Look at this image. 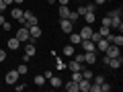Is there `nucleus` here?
<instances>
[{
    "label": "nucleus",
    "instance_id": "20",
    "mask_svg": "<svg viewBox=\"0 0 123 92\" xmlns=\"http://www.w3.org/2000/svg\"><path fill=\"white\" fill-rule=\"evenodd\" d=\"M10 14H12V18H17V21H21V18H23V10L21 8H12V12H10Z\"/></svg>",
    "mask_w": 123,
    "mask_h": 92
},
{
    "label": "nucleus",
    "instance_id": "36",
    "mask_svg": "<svg viewBox=\"0 0 123 92\" xmlns=\"http://www.w3.org/2000/svg\"><path fill=\"white\" fill-rule=\"evenodd\" d=\"M14 90H17V92H23V90H25V84H18V86H14Z\"/></svg>",
    "mask_w": 123,
    "mask_h": 92
},
{
    "label": "nucleus",
    "instance_id": "17",
    "mask_svg": "<svg viewBox=\"0 0 123 92\" xmlns=\"http://www.w3.org/2000/svg\"><path fill=\"white\" fill-rule=\"evenodd\" d=\"M68 14H70L68 4H62V6H60V18H68Z\"/></svg>",
    "mask_w": 123,
    "mask_h": 92
},
{
    "label": "nucleus",
    "instance_id": "35",
    "mask_svg": "<svg viewBox=\"0 0 123 92\" xmlns=\"http://www.w3.org/2000/svg\"><path fill=\"white\" fill-rule=\"evenodd\" d=\"M0 27H4V31H10V23H8V21H4Z\"/></svg>",
    "mask_w": 123,
    "mask_h": 92
},
{
    "label": "nucleus",
    "instance_id": "18",
    "mask_svg": "<svg viewBox=\"0 0 123 92\" xmlns=\"http://www.w3.org/2000/svg\"><path fill=\"white\" fill-rule=\"evenodd\" d=\"M64 88H66L68 92H76V90H78V82H74V80H72V82H68Z\"/></svg>",
    "mask_w": 123,
    "mask_h": 92
},
{
    "label": "nucleus",
    "instance_id": "38",
    "mask_svg": "<svg viewBox=\"0 0 123 92\" xmlns=\"http://www.w3.org/2000/svg\"><path fill=\"white\" fill-rule=\"evenodd\" d=\"M94 4H97V6L98 4H105V0H94Z\"/></svg>",
    "mask_w": 123,
    "mask_h": 92
},
{
    "label": "nucleus",
    "instance_id": "1",
    "mask_svg": "<svg viewBox=\"0 0 123 92\" xmlns=\"http://www.w3.org/2000/svg\"><path fill=\"white\" fill-rule=\"evenodd\" d=\"M29 37H31V35H29V29H27V25H23L21 29L17 31V39L21 41V43H27V41H29Z\"/></svg>",
    "mask_w": 123,
    "mask_h": 92
},
{
    "label": "nucleus",
    "instance_id": "15",
    "mask_svg": "<svg viewBox=\"0 0 123 92\" xmlns=\"http://www.w3.org/2000/svg\"><path fill=\"white\" fill-rule=\"evenodd\" d=\"M80 41H82L80 33H70V43L72 45H80Z\"/></svg>",
    "mask_w": 123,
    "mask_h": 92
},
{
    "label": "nucleus",
    "instance_id": "13",
    "mask_svg": "<svg viewBox=\"0 0 123 92\" xmlns=\"http://www.w3.org/2000/svg\"><path fill=\"white\" fill-rule=\"evenodd\" d=\"M33 53H35V45H33V43H29V41H27V43H25V55L33 57Z\"/></svg>",
    "mask_w": 123,
    "mask_h": 92
},
{
    "label": "nucleus",
    "instance_id": "16",
    "mask_svg": "<svg viewBox=\"0 0 123 92\" xmlns=\"http://www.w3.org/2000/svg\"><path fill=\"white\" fill-rule=\"evenodd\" d=\"M74 53H76V49H74V45H72V43L64 47V55H66V57H72Z\"/></svg>",
    "mask_w": 123,
    "mask_h": 92
},
{
    "label": "nucleus",
    "instance_id": "14",
    "mask_svg": "<svg viewBox=\"0 0 123 92\" xmlns=\"http://www.w3.org/2000/svg\"><path fill=\"white\" fill-rule=\"evenodd\" d=\"M109 45H111V43H109V41L105 39V37H103V39H101V41L97 43V49H98V51H103V53H105V49L109 47Z\"/></svg>",
    "mask_w": 123,
    "mask_h": 92
},
{
    "label": "nucleus",
    "instance_id": "41",
    "mask_svg": "<svg viewBox=\"0 0 123 92\" xmlns=\"http://www.w3.org/2000/svg\"><path fill=\"white\" fill-rule=\"evenodd\" d=\"M47 2H49V4H55V2H57V0H47Z\"/></svg>",
    "mask_w": 123,
    "mask_h": 92
},
{
    "label": "nucleus",
    "instance_id": "4",
    "mask_svg": "<svg viewBox=\"0 0 123 92\" xmlns=\"http://www.w3.org/2000/svg\"><path fill=\"white\" fill-rule=\"evenodd\" d=\"M107 66H111L113 70H119V68L123 66V59H121V55H117V57H109V61H107Z\"/></svg>",
    "mask_w": 123,
    "mask_h": 92
},
{
    "label": "nucleus",
    "instance_id": "25",
    "mask_svg": "<svg viewBox=\"0 0 123 92\" xmlns=\"http://www.w3.org/2000/svg\"><path fill=\"white\" fill-rule=\"evenodd\" d=\"M35 84H37V86H43V84H45V76H43V74L35 76Z\"/></svg>",
    "mask_w": 123,
    "mask_h": 92
},
{
    "label": "nucleus",
    "instance_id": "22",
    "mask_svg": "<svg viewBox=\"0 0 123 92\" xmlns=\"http://www.w3.org/2000/svg\"><path fill=\"white\" fill-rule=\"evenodd\" d=\"M101 39H103V37H101V33H94V31H92V35H90V41H92V43L97 45Z\"/></svg>",
    "mask_w": 123,
    "mask_h": 92
},
{
    "label": "nucleus",
    "instance_id": "5",
    "mask_svg": "<svg viewBox=\"0 0 123 92\" xmlns=\"http://www.w3.org/2000/svg\"><path fill=\"white\" fill-rule=\"evenodd\" d=\"M111 31H119L121 33V29H123V23H121V17H115V18H111Z\"/></svg>",
    "mask_w": 123,
    "mask_h": 92
},
{
    "label": "nucleus",
    "instance_id": "40",
    "mask_svg": "<svg viewBox=\"0 0 123 92\" xmlns=\"http://www.w3.org/2000/svg\"><path fill=\"white\" fill-rule=\"evenodd\" d=\"M57 2H60V4H68V2H70V0H57Z\"/></svg>",
    "mask_w": 123,
    "mask_h": 92
},
{
    "label": "nucleus",
    "instance_id": "29",
    "mask_svg": "<svg viewBox=\"0 0 123 92\" xmlns=\"http://www.w3.org/2000/svg\"><path fill=\"white\" fill-rule=\"evenodd\" d=\"M84 17H86V25H90V23H94V12H86Z\"/></svg>",
    "mask_w": 123,
    "mask_h": 92
},
{
    "label": "nucleus",
    "instance_id": "28",
    "mask_svg": "<svg viewBox=\"0 0 123 92\" xmlns=\"http://www.w3.org/2000/svg\"><path fill=\"white\" fill-rule=\"evenodd\" d=\"M72 80L74 82H80L82 80V72H72Z\"/></svg>",
    "mask_w": 123,
    "mask_h": 92
},
{
    "label": "nucleus",
    "instance_id": "10",
    "mask_svg": "<svg viewBox=\"0 0 123 92\" xmlns=\"http://www.w3.org/2000/svg\"><path fill=\"white\" fill-rule=\"evenodd\" d=\"M90 80H86V78H82V80H80V82H78V90H82V92H88V90H90Z\"/></svg>",
    "mask_w": 123,
    "mask_h": 92
},
{
    "label": "nucleus",
    "instance_id": "12",
    "mask_svg": "<svg viewBox=\"0 0 123 92\" xmlns=\"http://www.w3.org/2000/svg\"><path fill=\"white\" fill-rule=\"evenodd\" d=\"M90 35H92V29H90V25H86L82 31H80V37H82V39H90Z\"/></svg>",
    "mask_w": 123,
    "mask_h": 92
},
{
    "label": "nucleus",
    "instance_id": "42",
    "mask_svg": "<svg viewBox=\"0 0 123 92\" xmlns=\"http://www.w3.org/2000/svg\"><path fill=\"white\" fill-rule=\"evenodd\" d=\"M2 23H4V17H2V14H0V25H2Z\"/></svg>",
    "mask_w": 123,
    "mask_h": 92
},
{
    "label": "nucleus",
    "instance_id": "31",
    "mask_svg": "<svg viewBox=\"0 0 123 92\" xmlns=\"http://www.w3.org/2000/svg\"><path fill=\"white\" fill-rule=\"evenodd\" d=\"M84 8H86V12H94L97 10V4H86Z\"/></svg>",
    "mask_w": 123,
    "mask_h": 92
},
{
    "label": "nucleus",
    "instance_id": "46",
    "mask_svg": "<svg viewBox=\"0 0 123 92\" xmlns=\"http://www.w3.org/2000/svg\"><path fill=\"white\" fill-rule=\"evenodd\" d=\"M78 2H80V0H78Z\"/></svg>",
    "mask_w": 123,
    "mask_h": 92
},
{
    "label": "nucleus",
    "instance_id": "43",
    "mask_svg": "<svg viewBox=\"0 0 123 92\" xmlns=\"http://www.w3.org/2000/svg\"><path fill=\"white\" fill-rule=\"evenodd\" d=\"M14 2H17V4H21V2H23V0H14Z\"/></svg>",
    "mask_w": 123,
    "mask_h": 92
},
{
    "label": "nucleus",
    "instance_id": "45",
    "mask_svg": "<svg viewBox=\"0 0 123 92\" xmlns=\"http://www.w3.org/2000/svg\"><path fill=\"white\" fill-rule=\"evenodd\" d=\"M0 4H2V0H0Z\"/></svg>",
    "mask_w": 123,
    "mask_h": 92
},
{
    "label": "nucleus",
    "instance_id": "24",
    "mask_svg": "<svg viewBox=\"0 0 123 92\" xmlns=\"http://www.w3.org/2000/svg\"><path fill=\"white\" fill-rule=\"evenodd\" d=\"M17 72H18V76H25V74H27V72H29V68H27V66H25V63H21V66H18V68H17Z\"/></svg>",
    "mask_w": 123,
    "mask_h": 92
},
{
    "label": "nucleus",
    "instance_id": "37",
    "mask_svg": "<svg viewBox=\"0 0 123 92\" xmlns=\"http://www.w3.org/2000/svg\"><path fill=\"white\" fill-rule=\"evenodd\" d=\"M4 57H6V53L2 51V49H0V61H4Z\"/></svg>",
    "mask_w": 123,
    "mask_h": 92
},
{
    "label": "nucleus",
    "instance_id": "21",
    "mask_svg": "<svg viewBox=\"0 0 123 92\" xmlns=\"http://www.w3.org/2000/svg\"><path fill=\"white\" fill-rule=\"evenodd\" d=\"M49 82H51V86H53V88H57V86H62V80L57 78V76H51V78H49Z\"/></svg>",
    "mask_w": 123,
    "mask_h": 92
},
{
    "label": "nucleus",
    "instance_id": "6",
    "mask_svg": "<svg viewBox=\"0 0 123 92\" xmlns=\"http://www.w3.org/2000/svg\"><path fill=\"white\" fill-rule=\"evenodd\" d=\"M80 45H82L84 51H97V45L92 43L90 39H82V41H80Z\"/></svg>",
    "mask_w": 123,
    "mask_h": 92
},
{
    "label": "nucleus",
    "instance_id": "26",
    "mask_svg": "<svg viewBox=\"0 0 123 92\" xmlns=\"http://www.w3.org/2000/svg\"><path fill=\"white\" fill-rule=\"evenodd\" d=\"M78 17H80V14L76 12V10H70V14H68V21H72V23H74V21H78Z\"/></svg>",
    "mask_w": 123,
    "mask_h": 92
},
{
    "label": "nucleus",
    "instance_id": "9",
    "mask_svg": "<svg viewBox=\"0 0 123 92\" xmlns=\"http://www.w3.org/2000/svg\"><path fill=\"white\" fill-rule=\"evenodd\" d=\"M60 27L64 33H72V21H68V18H62L60 21Z\"/></svg>",
    "mask_w": 123,
    "mask_h": 92
},
{
    "label": "nucleus",
    "instance_id": "2",
    "mask_svg": "<svg viewBox=\"0 0 123 92\" xmlns=\"http://www.w3.org/2000/svg\"><path fill=\"white\" fill-rule=\"evenodd\" d=\"M23 21H25V25L29 27V25H37V17L31 10H23Z\"/></svg>",
    "mask_w": 123,
    "mask_h": 92
},
{
    "label": "nucleus",
    "instance_id": "39",
    "mask_svg": "<svg viewBox=\"0 0 123 92\" xmlns=\"http://www.w3.org/2000/svg\"><path fill=\"white\" fill-rule=\"evenodd\" d=\"M2 2H4V4H6V6H8V4H12L14 0H2Z\"/></svg>",
    "mask_w": 123,
    "mask_h": 92
},
{
    "label": "nucleus",
    "instance_id": "30",
    "mask_svg": "<svg viewBox=\"0 0 123 92\" xmlns=\"http://www.w3.org/2000/svg\"><path fill=\"white\" fill-rule=\"evenodd\" d=\"M109 17H111V18H115V17H121V6H119V8H115L113 12L109 14Z\"/></svg>",
    "mask_w": 123,
    "mask_h": 92
},
{
    "label": "nucleus",
    "instance_id": "34",
    "mask_svg": "<svg viewBox=\"0 0 123 92\" xmlns=\"http://www.w3.org/2000/svg\"><path fill=\"white\" fill-rule=\"evenodd\" d=\"M111 90V86H109V84H105V82H103L101 84V92H109Z\"/></svg>",
    "mask_w": 123,
    "mask_h": 92
},
{
    "label": "nucleus",
    "instance_id": "23",
    "mask_svg": "<svg viewBox=\"0 0 123 92\" xmlns=\"http://www.w3.org/2000/svg\"><path fill=\"white\" fill-rule=\"evenodd\" d=\"M98 33H101V37H107V35H111V27H105V25H103Z\"/></svg>",
    "mask_w": 123,
    "mask_h": 92
},
{
    "label": "nucleus",
    "instance_id": "11",
    "mask_svg": "<svg viewBox=\"0 0 123 92\" xmlns=\"http://www.w3.org/2000/svg\"><path fill=\"white\" fill-rule=\"evenodd\" d=\"M27 29H29V35H31V37H37V39L41 37V29H39L37 25H29Z\"/></svg>",
    "mask_w": 123,
    "mask_h": 92
},
{
    "label": "nucleus",
    "instance_id": "33",
    "mask_svg": "<svg viewBox=\"0 0 123 92\" xmlns=\"http://www.w3.org/2000/svg\"><path fill=\"white\" fill-rule=\"evenodd\" d=\"M101 23H103V25H105V27H109V25H111V17H109V14H107V17H105V18H103V21H101Z\"/></svg>",
    "mask_w": 123,
    "mask_h": 92
},
{
    "label": "nucleus",
    "instance_id": "3",
    "mask_svg": "<svg viewBox=\"0 0 123 92\" xmlns=\"http://www.w3.org/2000/svg\"><path fill=\"white\" fill-rule=\"evenodd\" d=\"M17 80H18V72H17V70L6 72V76H4V82H6V84H17Z\"/></svg>",
    "mask_w": 123,
    "mask_h": 92
},
{
    "label": "nucleus",
    "instance_id": "19",
    "mask_svg": "<svg viewBox=\"0 0 123 92\" xmlns=\"http://www.w3.org/2000/svg\"><path fill=\"white\" fill-rule=\"evenodd\" d=\"M18 45H21V41H18L17 37H12V39H8V49H18Z\"/></svg>",
    "mask_w": 123,
    "mask_h": 92
},
{
    "label": "nucleus",
    "instance_id": "32",
    "mask_svg": "<svg viewBox=\"0 0 123 92\" xmlns=\"http://www.w3.org/2000/svg\"><path fill=\"white\" fill-rule=\"evenodd\" d=\"M55 66H57V70H66V63H64L62 59H57V61H55Z\"/></svg>",
    "mask_w": 123,
    "mask_h": 92
},
{
    "label": "nucleus",
    "instance_id": "8",
    "mask_svg": "<svg viewBox=\"0 0 123 92\" xmlns=\"http://www.w3.org/2000/svg\"><path fill=\"white\" fill-rule=\"evenodd\" d=\"M66 70H72V72H80V70H82V63H78L76 59H70V61H68V66H66Z\"/></svg>",
    "mask_w": 123,
    "mask_h": 92
},
{
    "label": "nucleus",
    "instance_id": "44",
    "mask_svg": "<svg viewBox=\"0 0 123 92\" xmlns=\"http://www.w3.org/2000/svg\"><path fill=\"white\" fill-rule=\"evenodd\" d=\"M105 2H111V0H105Z\"/></svg>",
    "mask_w": 123,
    "mask_h": 92
},
{
    "label": "nucleus",
    "instance_id": "27",
    "mask_svg": "<svg viewBox=\"0 0 123 92\" xmlns=\"http://www.w3.org/2000/svg\"><path fill=\"white\" fill-rule=\"evenodd\" d=\"M72 59H76L78 63H84V53H74V55H72Z\"/></svg>",
    "mask_w": 123,
    "mask_h": 92
},
{
    "label": "nucleus",
    "instance_id": "7",
    "mask_svg": "<svg viewBox=\"0 0 123 92\" xmlns=\"http://www.w3.org/2000/svg\"><path fill=\"white\" fill-rule=\"evenodd\" d=\"M84 61H86L88 66L97 63V53H94V51H84Z\"/></svg>",
    "mask_w": 123,
    "mask_h": 92
}]
</instances>
